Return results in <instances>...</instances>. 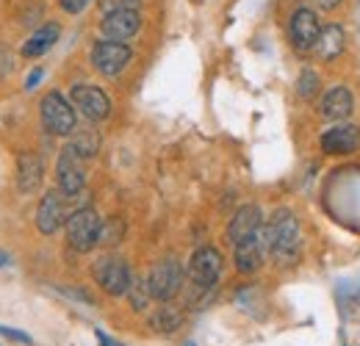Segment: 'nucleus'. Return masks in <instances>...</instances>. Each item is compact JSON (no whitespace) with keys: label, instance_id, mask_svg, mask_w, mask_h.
<instances>
[{"label":"nucleus","instance_id":"obj_24","mask_svg":"<svg viewBox=\"0 0 360 346\" xmlns=\"http://www.w3.org/2000/svg\"><path fill=\"white\" fill-rule=\"evenodd\" d=\"M131 302H134L136 310H141V307H147V302L153 300L150 297V288H147V280L141 277V280H134V286H131Z\"/></svg>","mask_w":360,"mask_h":346},{"label":"nucleus","instance_id":"obj_15","mask_svg":"<svg viewBox=\"0 0 360 346\" xmlns=\"http://www.w3.org/2000/svg\"><path fill=\"white\" fill-rule=\"evenodd\" d=\"M64 194L56 188V191H47L45 197H42V203H39V208H37V227H39V233H45V236H53L64 222H67V208H64Z\"/></svg>","mask_w":360,"mask_h":346},{"label":"nucleus","instance_id":"obj_25","mask_svg":"<svg viewBox=\"0 0 360 346\" xmlns=\"http://www.w3.org/2000/svg\"><path fill=\"white\" fill-rule=\"evenodd\" d=\"M139 3L141 0H100L97 6L103 11V17H105V14H114V11H122V8H139Z\"/></svg>","mask_w":360,"mask_h":346},{"label":"nucleus","instance_id":"obj_2","mask_svg":"<svg viewBox=\"0 0 360 346\" xmlns=\"http://www.w3.org/2000/svg\"><path fill=\"white\" fill-rule=\"evenodd\" d=\"M42 125L47 133L53 136H72L78 130V120H75V105L61 94V91H47L42 97Z\"/></svg>","mask_w":360,"mask_h":346},{"label":"nucleus","instance_id":"obj_8","mask_svg":"<svg viewBox=\"0 0 360 346\" xmlns=\"http://www.w3.org/2000/svg\"><path fill=\"white\" fill-rule=\"evenodd\" d=\"M319 34H321V23H319L316 11L314 8L300 6V8L291 14V20H288V39H291V44H294L300 53L314 50L316 42H319Z\"/></svg>","mask_w":360,"mask_h":346},{"label":"nucleus","instance_id":"obj_32","mask_svg":"<svg viewBox=\"0 0 360 346\" xmlns=\"http://www.w3.org/2000/svg\"><path fill=\"white\" fill-rule=\"evenodd\" d=\"M6 263H8V258H6V255H0V266H6Z\"/></svg>","mask_w":360,"mask_h":346},{"label":"nucleus","instance_id":"obj_11","mask_svg":"<svg viewBox=\"0 0 360 346\" xmlns=\"http://www.w3.org/2000/svg\"><path fill=\"white\" fill-rule=\"evenodd\" d=\"M70 103H75V108L89 120V122H103L111 114V97L97 86H72Z\"/></svg>","mask_w":360,"mask_h":346},{"label":"nucleus","instance_id":"obj_3","mask_svg":"<svg viewBox=\"0 0 360 346\" xmlns=\"http://www.w3.org/2000/svg\"><path fill=\"white\" fill-rule=\"evenodd\" d=\"M91 274H94L97 286H100L108 297H125L136 280L134 271H131V266H128L122 258H117V255H105V258H100L97 263H94Z\"/></svg>","mask_w":360,"mask_h":346},{"label":"nucleus","instance_id":"obj_23","mask_svg":"<svg viewBox=\"0 0 360 346\" xmlns=\"http://www.w3.org/2000/svg\"><path fill=\"white\" fill-rule=\"evenodd\" d=\"M122 230H125V224L120 222V219H111V222H105L103 227H100V241L97 244H117V241H122Z\"/></svg>","mask_w":360,"mask_h":346},{"label":"nucleus","instance_id":"obj_1","mask_svg":"<svg viewBox=\"0 0 360 346\" xmlns=\"http://www.w3.org/2000/svg\"><path fill=\"white\" fill-rule=\"evenodd\" d=\"M261 247L266 252V258H271L274 263H297L300 258V247H302V227L300 219L294 217V211L280 208L274 211V217L269 222H264L261 233Z\"/></svg>","mask_w":360,"mask_h":346},{"label":"nucleus","instance_id":"obj_6","mask_svg":"<svg viewBox=\"0 0 360 346\" xmlns=\"http://www.w3.org/2000/svg\"><path fill=\"white\" fill-rule=\"evenodd\" d=\"M222 269H225V258L217 247H200L188 260V280L194 283V288L208 291L222 277Z\"/></svg>","mask_w":360,"mask_h":346},{"label":"nucleus","instance_id":"obj_19","mask_svg":"<svg viewBox=\"0 0 360 346\" xmlns=\"http://www.w3.org/2000/svg\"><path fill=\"white\" fill-rule=\"evenodd\" d=\"M58 34H61V25H56V23L42 25L39 31L31 34L28 42L22 44V56H25V58H39V56H45L47 50L58 42Z\"/></svg>","mask_w":360,"mask_h":346},{"label":"nucleus","instance_id":"obj_28","mask_svg":"<svg viewBox=\"0 0 360 346\" xmlns=\"http://www.w3.org/2000/svg\"><path fill=\"white\" fill-rule=\"evenodd\" d=\"M58 3H61V8H64L67 14H81L89 0H58Z\"/></svg>","mask_w":360,"mask_h":346},{"label":"nucleus","instance_id":"obj_9","mask_svg":"<svg viewBox=\"0 0 360 346\" xmlns=\"http://www.w3.org/2000/svg\"><path fill=\"white\" fill-rule=\"evenodd\" d=\"M56 180H58V191L64 197H78L84 188H86V169H84V161L72 153V150H64L56 161Z\"/></svg>","mask_w":360,"mask_h":346},{"label":"nucleus","instance_id":"obj_27","mask_svg":"<svg viewBox=\"0 0 360 346\" xmlns=\"http://www.w3.org/2000/svg\"><path fill=\"white\" fill-rule=\"evenodd\" d=\"M0 335L8 338V341H17V344H31V335L22 333V330H11V327H0Z\"/></svg>","mask_w":360,"mask_h":346},{"label":"nucleus","instance_id":"obj_5","mask_svg":"<svg viewBox=\"0 0 360 346\" xmlns=\"http://www.w3.org/2000/svg\"><path fill=\"white\" fill-rule=\"evenodd\" d=\"M64 227H67V241H70V247L78 250V252H89L91 247L100 241V227H103V222H100L94 208H78V211H72V214L67 217Z\"/></svg>","mask_w":360,"mask_h":346},{"label":"nucleus","instance_id":"obj_7","mask_svg":"<svg viewBox=\"0 0 360 346\" xmlns=\"http://www.w3.org/2000/svg\"><path fill=\"white\" fill-rule=\"evenodd\" d=\"M89 58H91V67H94L100 75H105V78H117V75L125 72V67L131 64L134 50H131L128 44L100 39V42L91 47Z\"/></svg>","mask_w":360,"mask_h":346},{"label":"nucleus","instance_id":"obj_20","mask_svg":"<svg viewBox=\"0 0 360 346\" xmlns=\"http://www.w3.org/2000/svg\"><path fill=\"white\" fill-rule=\"evenodd\" d=\"M150 327L155 333H161V335H172V333H178L180 327H183V313H180L178 307H172L169 302H164L150 316Z\"/></svg>","mask_w":360,"mask_h":346},{"label":"nucleus","instance_id":"obj_13","mask_svg":"<svg viewBox=\"0 0 360 346\" xmlns=\"http://www.w3.org/2000/svg\"><path fill=\"white\" fill-rule=\"evenodd\" d=\"M355 111V94L347 86H333L327 89L319 100V114L330 122H347Z\"/></svg>","mask_w":360,"mask_h":346},{"label":"nucleus","instance_id":"obj_18","mask_svg":"<svg viewBox=\"0 0 360 346\" xmlns=\"http://www.w3.org/2000/svg\"><path fill=\"white\" fill-rule=\"evenodd\" d=\"M42 177H45V164L37 153H22L20 155V164H17V186L20 191H37L42 186Z\"/></svg>","mask_w":360,"mask_h":346},{"label":"nucleus","instance_id":"obj_30","mask_svg":"<svg viewBox=\"0 0 360 346\" xmlns=\"http://www.w3.org/2000/svg\"><path fill=\"white\" fill-rule=\"evenodd\" d=\"M319 8H324V11H333V8H338L341 6V0H314Z\"/></svg>","mask_w":360,"mask_h":346},{"label":"nucleus","instance_id":"obj_16","mask_svg":"<svg viewBox=\"0 0 360 346\" xmlns=\"http://www.w3.org/2000/svg\"><path fill=\"white\" fill-rule=\"evenodd\" d=\"M264 258H266V252H264L258 236H252V238H247V241H241V244L233 247V263H236V269H238L241 274L258 271V269L264 266Z\"/></svg>","mask_w":360,"mask_h":346},{"label":"nucleus","instance_id":"obj_26","mask_svg":"<svg viewBox=\"0 0 360 346\" xmlns=\"http://www.w3.org/2000/svg\"><path fill=\"white\" fill-rule=\"evenodd\" d=\"M11 70H14V56H11L8 47L0 44V81H3L6 75H11Z\"/></svg>","mask_w":360,"mask_h":346},{"label":"nucleus","instance_id":"obj_31","mask_svg":"<svg viewBox=\"0 0 360 346\" xmlns=\"http://www.w3.org/2000/svg\"><path fill=\"white\" fill-rule=\"evenodd\" d=\"M97 341H100L103 346H122V344H117V341H111L105 333H97Z\"/></svg>","mask_w":360,"mask_h":346},{"label":"nucleus","instance_id":"obj_29","mask_svg":"<svg viewBox=\"0 0 360 346\" xmlns=\"http://www.w3.org/2000/svg\"><path fill=\"white\" fill-rule=\"evenodd\" d=\"M42 75H45V70H42V67H37V70H34V72L28 75V81H25V89H34V86H37V84L42 81Z\"/></svg>","mask_w":360,"mask_h":346},{"label":"nucleus","instance_id":"obj_21","mask_svg":"<svg viewBox=\"0 0 360 346\" xmlns=\"http://www.w3.org/2000/svg\"><path fill=\"white\" fill-rule=\"evenodd\" d=\"M67 150H72L81 161L94 158V155L100 153V136H97V130H91V128L75 130V133H72V141L67 144Z\"/></svg>","mask_w":360,"mask_h":346},{"label":"nucleus","instance_id":"obj_14","mask_svg":"<svg viewBox=\"0 0 360 346\" xmlns=\"http://www.w3.org/2000/svg\"><path fill=\"white\" fill-rule=\"evenodd\" d=\"M261 227H264V211H261L258 205H241V208L233 214L230 224H227V241L236 247V244H241V241L258 236Z\"/></svg>","mask_w":360,"mask_h":346},{"label":"nucleus","instance_id":"obj_4","mask_svg":"<svg viewBox=\"0 0 360 346\" xmlns=\"http://www.w3.org/2000/svg\"><path fill=\"white\" fill-rule=\"evenodd\" d=\"M144 280H147V288H150L153 300L169 302V300L178 297L180 288H183V266L175 258H164L150 269V274Z\"/></svg>","mask_w":360,"mask_h":346},{"label":"nucleus","instance_id":"obj_12","mask_svg":"<svg viewBox=\"0 0 360 346\" xmlns=\"http://www.w3.org/2000/svg\"><path fill=\"white\" fill-rule=\"evenodd\" d=\"M139 28H141L139 8H122V11H114V14H105L103 23H100V34L108 42H120V44L134 39L136 34H139Z\"/></svg>","mask_w":360,"mask_h":346},{"label":"nucleus","instance_id":"obj_10","mask_svg":"<svg viewBox=\"0 0 360 346\" xmlns=\"http://www.w3.org/2000/svg\"><path fill=\"white\" fill-rule=\"evenodd\" d=\"M319 147L324 155H349L360 150V128L355 122H341L321 133Z\"/></svg>","mask_w":360,"mask_h":346},{"label":"nucleus","instance_id":"obj_22","mask_svg":"<svg viewBox=\"0 0 360 346\" xmlns=\"http://www.w3.org/2000/svg\"><path fill=\"white\" fill-rule=\"evenodd\" d=\"M319 86H321V78H319L316 70H302V72H300L297 94H300L302 100H314L316 94H319Z\"/></svg>","mask_w":360,"mask_h":346},{"label":"nucleus","instance_id":"obj_17","mask_svg":"<svg viewBox=\"0 0 360 346\" xmlns=\"http://www.w3.org/2000/svg\"><path fill=\"white\" fill-rule=\"evenodd\" d=\"M344 47H347V34H344V25H338V23H330V25H324L321 28V34H319V42H316V56L321 58V61H335L341 53H344Z\"/></svg>","mask_w":360,"mask_h":346}]
</instances>
